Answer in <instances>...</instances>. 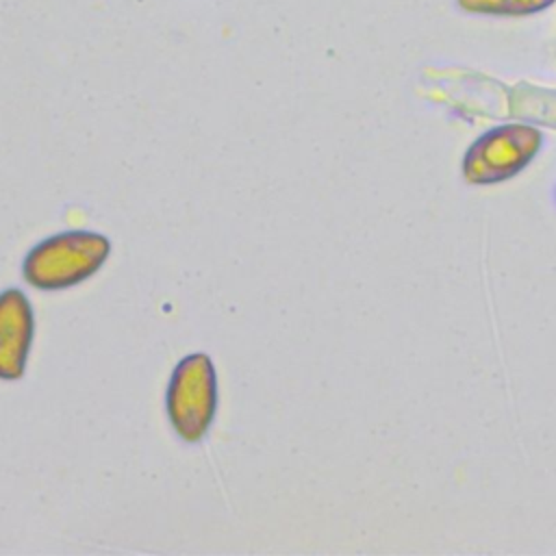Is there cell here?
<instances>
[{
	"mask_svg": "<svg viewBox=\"0 0 556 556\" xmlns=\"http://www.w3.org/2000/svg\"><path fill=\"white\" fill-rule=\"evenodd\" d=\"M35 334L30 302L20 289L0 293V380H20Z\"/></svg>",
	"mask_w": 556,
	"mask_h": 556,
	"instance_id": "cell-3",
	"label": "cell"
},
{
	"mask_svg": "<svg viewBox=\"0 0 556 556\" xmlns=\"http://www.w3.org/2000/svg\"><path fill=\"white\" fill-rule=\"evenodd\" d=\"M111 254V241L91 230H67L37 243L24 258V278L43 291L74 287L93 276Z\"/></svg>",
	"mask_w": 556,
	"mask_h": 556,
	"instance_id": "cell-1",
	"label": "cell"
},
{
	"mask_svg": "<svg viewBox=\"0 0 556 556\" xmlns=\"http://www.w3.org/2000/svg\"><path fill=\"white\" fill-rule=\"evenodd\" d=\"M165 406L180 439L195 443L208 432L217 410V374L208 354L195 352L176 365Z\"/></svg>",
	"mask_w": 556,
	"mask_h": 556,
	"instance_id": "cell-2",
	"label": "cell"
}]
</instances>
